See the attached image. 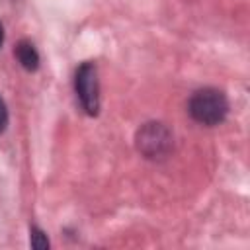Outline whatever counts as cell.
Masks as SVG:
<instances>
[{
	"label": "cell",
	"mask_w": 250,
	"mask_h": 250,
	"mask_svg": "<svg viewBox=\"0 0 250 250\" xmlns=\"http://www.w3.org/2000/svg\"><path fill=\"white\" fill-rule=\"evenodd\" d=\"M2 41H4V31H2V25H0V45H2Z\"/></svg>",
	"instance_id": "52a82bcc"
},
{
	"label": "cell",
	"mask_w": 250,
	"mask_h": 250,
	"mask_svg": "<svg viewBox=\"0 0 250 250\" xmlns=\"http://www.w3.org/2000/svg\"><path fill=\"white\" fill-rule=\"evenodd\" d=\"M74 90L84 111L96 115L100 109V86H98V72L92 62H82L76 68Z\"/></svg>",
	"instance_id": "7a4b0ae2"
},
{
	"label": "cell",
	"mask_w": 250,
	"mask_h": 250,
	"mask_svg": "<svg viewBox=\"0 0 250 250\" xmlns=\"http://www.w3.org/2000/svg\"><path fill=\"white\" fill-rule=\"evenodd\" d=\"M189 115L201 125H219L229 111L227 96L217 88H201L191 94L188 102Z\"/></svg>",
	"instance_id": "6da1fadb"
},
{
	"label": "cell",
	"mask_w": 250,
	"mask_h": 250,
	"mask_svg": "<svg viewBox=\"0 0 250 250\" xmlns=\"http://www.w3.org/2000/svg\"><path fill=\"white\" fill-rule=\"evenodd\" d=\"M16 57H18V61L21 62V66H23L25 70H35V68L39 66V55H37L35 47H33L31 43H27V41L18 43V47H16Z\"/></svg>",
	"instance_id": "277c9868"
},
{
	"label": "cell",
	"mask_w": 250,
	"mask_h": 250,
	"mask_svg": "<svg viewBox=\"0 0 250 250\" xmlns=\"http://www.w3.org/2000/svg\"><path fill=\"white\" fill-rule=\"evenodd\" d=\"M6 123H8V109H6V104H4V100L0 98V133L4 131Z\"/></svg>",
	"instance_id": "8992f818"
},
{
	"label": "cell",
	"mask_w": 250,
	"mask_h": 250,
	"mask_svg": "<svg viewBox=\"0 0 250 250\" xmlns=\"http://www.w3.org/2000/svg\"><path fill=\"white\" fill-rule=\"evenodd\" d=\"M31 246L33 248H39V250L49 248V240H47V236L39 229H31Z\"/></svg>",
	"instance_id": "5b68a950"
},
{
	"label": "cell",
	"mask_w": 250,
	"mask_h": 250,
	"mask_svg": "<svg viewBox=\"0 0 250 250\" xmlns=\"http://www.w3.org/2000/svg\"><path fill=\"white\" fill-rule=\"evenodd\" d=\"M137 145L139 150H143L146 156H160L170 146V135L160 123H148L139 131Z\"/></svg>",
	"instance_id": "3957f363"
}]
</instances>
